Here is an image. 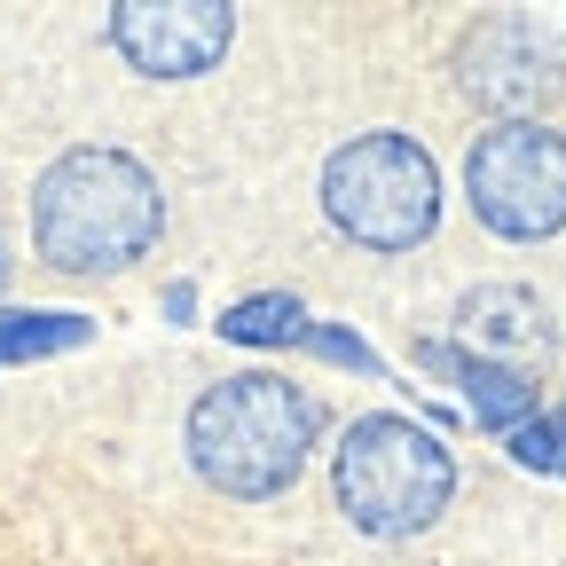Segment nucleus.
<instances>
[{
	"label": "nucleus",
	"mask_w": 566,
	"mask_h": 566,
	"mask_svg": "<svg viewBox=\"0 0 566 566\" xmlns=\"http://www.w3.org/2000/svg\"><path fill=\"white\" fill-rule=\"evenodd\" d=\"M158 181L126 150H71L32 189V237L40 260L63 275H118L158 237Z\"/></svg>",
	"instance_id": "1"
},
{
	"label": "nucleus",
	"mask_w": 566,
	"mask_h": 566,
	"mask_svg": "<svg viewBox=\"0 0 566 566\" xmlns=\"http://www.w3.org/2000/svg\"><path fill=\"white\" fill-rule=\"evenodd\" d=\"M307 449H315V401L292 378H275V370L221 378V386H205L197 409H189V464L221 495L292 488Z\"/></svg>",
	"instance_id": "2"
},
{
	"label": "nucleus",
	"mask_w": 566,
	"mask_h": 566,
	"mask_svg": "<svg viewBox=\"0 0 566 566\" xmlns=\"http://www.w3.org/2000/svg\"><path fill=\"white\" fill-rule=\"evenodd\" d=\"M331 488H338V512L363 535H417L449 512L457 457L417 417H354L331 457Z\"/></svg>",
	"instance_id": "3"
},
{
	"label": "nucleus",
	"mask_w": 566,
	"mask_h": 566,
	"mask_svg": "<svg viewBox=\"0 0 566 566\" xmlns=\"http://www.w3.org/2000/svg\"><path fill=\"white\" fill-rule=\"evenodd\" d=\"M323 212L370 252H409L441 221V174L409 134H354L323 166Z\"/></svg>",
	"instance_id": "4"
},
{
	"label": "nucleus",
	"mask_w": 566,
	"mask_h": 566,
	"mask_svg": "<svg viewBox=\"0 0 566 566\" xmlns=\"http://www.w3.org/2000/svg\"><path fill=\"white\" fill-rule=\"evenodd\" d=\"M464 197L512 244L558 237L566 229V134H551L543 118H495L464 158Z\"/></svg>",
	"instance_id": "5"
},
{
	"label": "nucleus",
	"mask_w": 566,
	"mask_h": 566,
	"mask_svg": "<svg viewBox=\"0 0 566 566\" xmlns=\"http://www.w3.org/2000/svg\"><path fill=\"white\" fill-rule=\"evenodd\" d=\"M457 87L488 103L495 118H527L566 95V40L543 17H480L457 40Z\"/></svg>",
	"instance_id": "6"
},
{
	"label": "nucleus",
	"mask_w": 566,
	"mask_h": 566,
	"mask_svg": "<svg viewBox=\"0 0 566 566\" xmlns=\"http://www.w3.org/2000/svg\"><path fill=\"white\" fill-rule=\"evenodd\" d=\"M229 40H237V17L221 0H126L111 17V48L150 80H197L221 63Z\"/></svg>",
	"instance_id": "7"
},
{
	"label": "nucleus",
	"mask_w": 566,
	"mask_h": 566,
	"mask_svg": "<svg viewBox=\"0 0 566 566\" xmlns=\"http://www.w3.org/2000/svg\"><path fill=\"white\" fill-rule=\"evenodd\" d=\"M457 323H464L472 354H488V363H504L520 378L551 354V315H543L535 292H520V283H480V292H464Z\"/></svg>",
	"instance_id": "8"
},
{
	"label": "nucleus",
	"mask_w": 566,
	"mask_h": 566,
	"mask_svg": "<svg viewBox=\"0 0 566 566\" xmlns=\"http://www.w3.org/2000/svg\"><path fill=\"white\" fill-rule=\"evenodd\" d=\"M417 363L424 370H441L449 386H464V401H472V417L488 424V433H520V424L535 417V386L520 378V370H504V363H488V354H472V346H449V338H424L417 346Z\"/></svg>",
	"instance_id": "9"
},
{
	"label": "nucleus",
	"mask_w": 566,
	"mask_h": 566,
	"mask_svg": "<svg viewBox=\"0 0 566 566\" xmlns=\"http://www.w3.org/2000/svg\"><path fill=\"white\" fill-rule=\"evenodd\" d=\"M87 346V315H40V307H0V363H40V354Z\"/></svg>",
	"instance_id": "10"
},
{
	"label": "nucleus",
	"mask_w": 566,
	"mask_h": 566,
	"mask_svg": "<svg viewBox=\"0 0 566 566\" xmlns=\"http://www.w3.org/2000/svg\"><path fill=\"white\" fill-rule=\"evenodd\" d=\"M221 331H229L237 346H283V338H307V315H300V300L268 292V300H237V307L221 315Z\"/></svg>",
	"instance_id": "11"
},
{
	"label": "nucleus",
	"mask_w": 566,
	"mask_h": 566,
	"mask_svg": "<svg viewBox=\"0 0 566 566\" xmlns=\"http://www.w3.org/2000/svg\"><path fill=\"white\" fill-rule=\"evenodd\" d=\"M512 457L535 464V472H558V480H566V409H535L520 433H512Z\"/></svg>",
	"instance_id": "12"
},
{
	"label": "nucleus",
	"mask_w": 566,
	"mask_h": 566,
	"mask_svg": "<svg viewBox=\"0 0 566 566\" xmlns=\"http://www.w3.org/2000/svg\"><path fill=\"white\" fill-rule=\"evenodd\" d=\"M307 346L331 354V363H346V370H378V354H370L363 338H346V331H307Z\"/></svg>",
	"instance_id": "13"
},
{
	"label": "nucleus",
	"mask_w": 566,
	"mask_h": 566,
	"mask_svg": "<svg viewBox=\"0 0 566 566\" xmlns=\"http://www.w3.org/2000/svg\"><path fill=\"white\" fill-rule=\"evenodd\" d=\"M0 283H9V244H0Z\"/></svg>",
	"instance_id": "14"
}]
</instances>
